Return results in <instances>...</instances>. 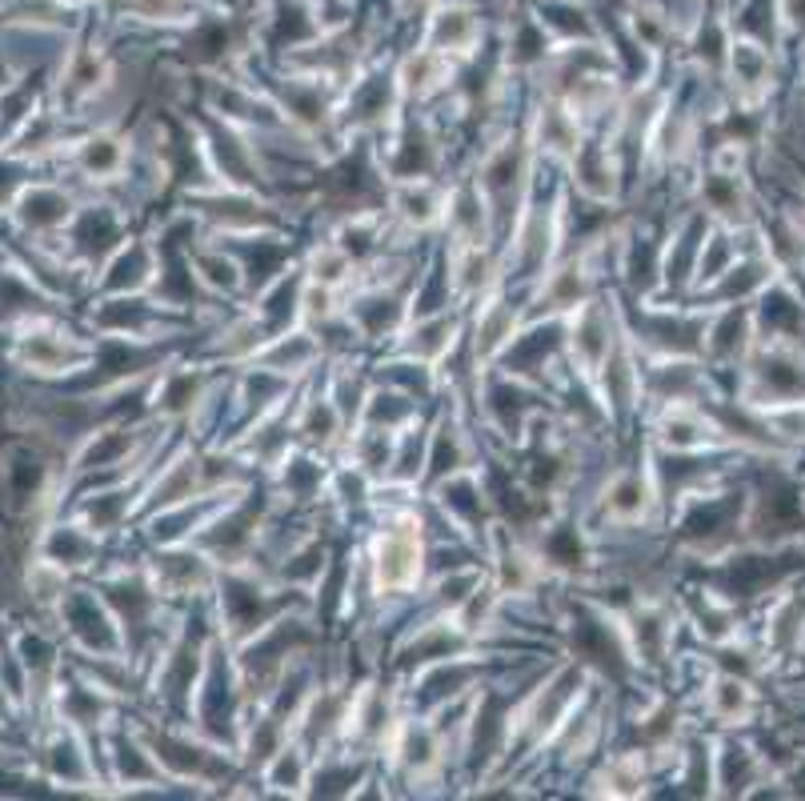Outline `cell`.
I'll return each instance as SVG.
<instances>
[{
    "label": "cell",
    "instance_id": "1",
    "mask_svg": "<svg viewBox=\"0 0 805 801\" xmlns=\"http://www.w3.org/2000/svg\"><path fill=\"white\" fill-rule=\"evenodd\" d=\"M421 577V533L413 525L389 530L377 545V590H409Z\"/></svg>",
    "mask_w": 805,
    "mask_h": 801
},
{
    "label": "cell",
    "instance_id": "2",
    "mask_svg": "<svg viewBox=\"0 0 805 801\" xmlns=\"http://www.w3.org/2000/svg\"><path fill=\"white\" fill-rule=\"evenodd\" d=\"M573 349H577V357L589 365V373H593L597 365H606L609 349H613V337H609V325H606V317H601V309L581 305L577 325H573Z\"/></svg>",
    "mask_w": 805,
    "mask_h": 801
},
{
    "label": "cell",
    "instance_id": "10",
    "mask_svg": "<svg viewBox=\"0 0 805 801\" xmlns=\"http://www.w3.org/2000/svg\"><path fill=\"white\" fill-rule=\"evenodd\" d=\"M120 165H125V149H120V140H112V137L92 140L89 152H85V169L100 172V177H112Z\"/></svg>",
    "mask_w": 805,
    "mask_h": 801
},
{
    "label": "cell",
    "instance_id": "3",
    "mask_svg": "<svg viewBox=\"0 0 805 801\" xmlns=\"http://www.w3.org/2000/svg\"><path fill=\"white\" fill-rule=\"evenodd\" d=\"M649 501H654V493H649L646 481L637 477V473H621L606 490V513L613 521H641V513L649 510Z\"/></svg>",
    "mask_w": 805,
    "mask_h": 801
},
{
    "label": "cell",
    "instance_id": "7",
    "mask_svg": "<svg viewBox=\"0 0 805 801\" xmlns=\"http://www.w3.org/2000/svg\"><path fill=\"white\" fill-rule=\"evenodd\" d=\"M445 77H449V65L441 60L438 49H429V52H418V57L405 60V69H401V89L425 97L429 89L445 85Z\"/></svg>",
    "mask_w": 805,
    "mask_h": 801
},
{
    "label": "cell",
    "instance_id": "4",
    "mask_svg": "<svg viewBox=\"0 0 805 801\" xmlns=\"http://www.w3.org/2000/svg\"><path fill=\"white\" fill-rule=\"evenodd\" d=\"M397 209L409 225H433V220L445 217L449 197L433 189V185H425V180H409L405 189L397 192Z\"/></svg>",
    "mask_w": 805,
    "mask_h": 801
},
{
    "label": "cell",
    "instance_id": "11",
    "mask_svg": "<svg viewBox=\"0 0 805 801\" xmlns=\"http://www.w3.org/2000/svg\"><path fill=\"white\" fill-rule=\"evenodd\" d=\"M129 9L145 20H185L193 12V0H129Z\"/></svg>",
    "mask_w": 805,
    "mask_h": 801
},
{
    "label": "cell",
    "instance_id": "6",
    "mask_svg": "<svg viewBox=\"0 0 805 801\" xmlns=\"http://www.w3.org/2000/svg\"><path fill=\"white\" fill-rule=\"evenodd\" d=\"M709 701H714V713L729 725H746L749 713H754V693H749L746 681L737 678H717L714 690H709Z\"/></svg>",
    "mask_w": 805,
    "mask_h": 801
},
{
    "label": "cell",
    "instance_id": "9",
    "mask_svg": "<svg viewBox=\"0 0 805 801\" xmlns=\"http://www.w3.org/2000/svg\"><path fill=\"white\" fill-rule=\"evenodd\" d=\"M706 200H709V209L726 212V217L742 212V185H737L734 172H709V180H706Z\"/></svg>",
    "mask_w": 805,
    "mask_h": 801
},
{
    "label": "cell",
    "instance_id": "12",
    "mask_svg": "<svg viewBox=\"0 0 805 801\" xmlns=\"http://www.w3.org/2000/svg\"><path fill=\"white\" fill-rule=\"evenodd\" d=\"M200 269L205 273H197L200 280H205V285H213V289H237L240 285V273H237V265H233V260H225V257H200L197 260Z\"/></svg>",
    "mask_w": 805,
    "mask_h": 801
},
{
    "label": "cell",
    "instance_id": "8",
    "mask_svg": "<svg viewBox=\"0 0 805 801\" xmlns=\"http://www.w3.org/2000/svg\"><path fill=\"white\" fill-rule=\"evenodd\" d=\"M729 65H734V77H742V85H746V89H754V92L769 80L766 52L757 49V44H749V40H737V44H729Z\"/></svg>",
    "mask_w": 805,
    "mask_h": 801
},
{
    "label": "cell",
    "instance_id": "5",
    "mask_svg": "<svg viewBox=\"0 0 805 801\" xmlns=\"http://www.w3.org/2000/svg\"><path fill=\"white\" fill-rule=\"evenodd\" d=\"M433 49L438 52H449V49H469L473 40H478V20H473V12L465 9H441L438 17H433Z\"/></svg>",
    "mask_w": 805,
    "mask_h": 801
}]
</instances>
